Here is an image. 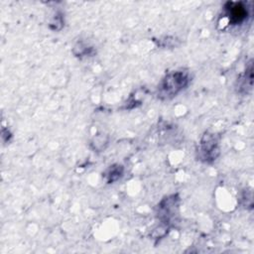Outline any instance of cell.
Returning <instances> with one entry per match:
<instances>
[{"mask_svg":"<svg viewBox=\"0 0 254 254\" xmlns=\"http://www.w3.org/2000/svg\"><path fill=\"white\" fill-rule=\"evenodd\" d=\"M226 15L229 18V22L232 24H239L245 20L248 15L247 8L242 3L228 2L225 6Z\"/></svg>","mask_w":254,"mask_h":254,"instance_id":"obj_1","label":"cell"},{"mask_svg":"<svg viewBox=\"0 0 254 254\" xmlns=\"http://www.w3.org/2000/svg\"><path fill=\"white\" fill-rule=\"evenodd\" d=\"M187 77L184 73L182 72H176L174 74L169 75L166 78V83L164 84L163 90L164 94H176L179 89H181L185 83L187 82Z\"/></svg>","mask_w":254,"mask_h":254,"instance_id":"obj_2","label":"cell"}]
</instances>
